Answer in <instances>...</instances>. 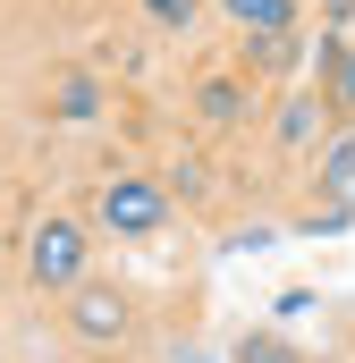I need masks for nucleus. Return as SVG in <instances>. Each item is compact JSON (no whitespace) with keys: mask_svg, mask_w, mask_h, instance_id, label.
I'll return each mask as SVG.
<instances>
[{"mask_svg":"<svg viewBox=\"0 0 355 363\" xmlns=\"http://www.w3.org/2000/svg\"><path fill=\"white\" fill-rule=\"evenodd\" d=\"M322 211L355 220V135H339V144L322 152Z\"/></svg>","mask_w":355,"mask_h":363,"instance_id":"obj_4","label":"nucleus"},{"mask_svg":"<svg viewBox=\"0 0 355 363\" xmlns=\"http://www.w3.org/2000/svg\"><path fill=\"white\" fill-rule=\"evenodd\" d=\"M68 330L93 338V347H110V338L127 330V304H119L110 287H77V296H68Z\"/></svg>","mask_w":355,"mask_h":363,"instance_id":"obj_3","label":"nucleus"},{"mask_svg":"<svg viewBox=\"0 0 355 363\" xmlns=\"http://www.w3.org/2000/svg\"><path fill=\"white\" fill-rule=\"evenodd\" d=\"M161 220H170V194L153 178H110L102 186V228L110 237H153Z\"/></svg>","mask_w":355,"mask_h":363,"instance_id":"obj_1","label":"nucleus"},{"mask_svg":"<svg viewBox=\"0 0 355 363\" xmlns=\"http://www.w3.org/2000/svg\"><path fill=\"white\" fill-rule=\"evenodd\" d=\"M203 118H237V85H203Z\"/></svg>","mask_w":355,"mask_h":363,"instance_id":"obj_8","label":"nucleus"},{"mask_svg":"<svg viewBox=\"0 0 355 363\" xmlns=\"http://www.w3.org/2000/svg\"><path fill=\"white\" fill-rule=\"evenodd\" d=\"M322 51H330V101L355 110V51H347V43H322Z\"/></svg>","mask_w":355,"mask_h":363,"instance_id":"obj_6","label":"nucleus"},{"mask_svg":"<svg viewBox=\"0 0 355 363\" xmlns=\"http://www.w3.org/2000/svg\"><path fill=\"white\" fill-rule=\"evenodd\" d=\"M144 9H153L161 26H186V17H195V0H144Z\"/></svg>","mask_w":355,"mask_h":363,"instance_id":"obj_10","label":"nucleus"},{"mask_svg":"<svg viewBox=\"0 0 355 363\" xmlns=\"http://www.w3.org/2000/svg\"><path fill=\"white\" fill-rule=\"evenodd\" d=\"M313 127H322V110H313V101H288V110H279V144H288V152H296V144H313Z\"/></svg>","mask_w":355,"mask_h":363,"instance_id":"obj_7","label":"nucleus"},{"mask_svg":"<svg viewBox=\"0 0 355 363\" xmlns=\"http://www.w3.org/2000/svg\"><path fill=\"white\" fill-rule=\"evenodd\" d=\"M220 9H229V17H237L254 43H271V34H296V9H288V0H220Z\"/></svg>","mask_w":355,"mask_h":363,"instance_id":"obj_5","label":"nucleus"},{"mask_svg":"<svg viewBox=\"0 0 355 363\" xmlns=\"http://www.w3.org/2000/svg\"><path fill=\"white\" fill-rule=\"evenodd\" d=\"M237 363H296V355H288L279 338H246V355H237Z\"/></svg>","mask_w":355,"mask_h":363,"instance_id":"obj_9","label":"nucleus"},{"mask_svg":"<svg viewBox=\"0 0 355 363\" xmlns=\"http://www.w3.org/2000/svg\"><path fill=\"white\" fill-rule=\"evenodd\" d=\"M322 9H330V17H355V0H322Z\"/></svg>","mask_w":355,"mask_h":363,"instance_id":"obj_11","label":"nucleus"},{"mask_svg":"<svg viewBox=\"0 0 355 363\" xmlns=\"http://www.w3.org/2000/svg\"><path fill=\"white\" fill-rule=\"evenodd\" d=\"M26 262H34L43 287H77V279H85V228H77V220H43Z\"/></svg>","mask_w":355,"mask_h":363,"instance_id":"obj_2","label":"nucleus"}]
</instances>
